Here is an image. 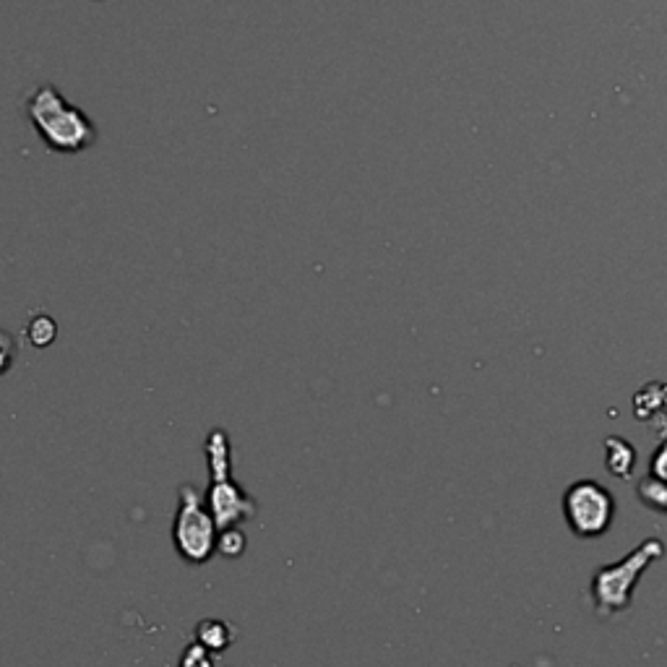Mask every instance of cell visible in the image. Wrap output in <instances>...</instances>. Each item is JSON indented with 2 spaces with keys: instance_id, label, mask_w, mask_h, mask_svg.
<instances>
[{
  "instance_id": "obj_1",
  "label": "cell",
  "mask_w": 667,
  "mask_h": 667,
  "mask_svg": "<svg viewBox=\"0 0 667 667\" xmlns=\"http://www.w3.org/2000/svg\"><path fill=\"white\" fill-rule=\"evenodd\" d=\"M27 115L47 149L63 154L84 152L97 141V128L53 84H40L27 102Z\"/></svg>"
},
{
  "instance_id": "obj_2",
  "label": "cell",
  "mask_w": 667,
  "mask_h": 667,
  "mask_svg": "<svg viewBox=\"0 0 667 667\" xmlns=\"http://www.w3.org/2000/svg\"><path fill=\"white\" fill-rule=\"evenodd\" d=\"M662 550L665 548L660 540H647L621 563L597 568L595 579H592V600H595V610L600 618H610V615L628 608L641 571L652 561L662 558Z\"/></svg>"
},
{
  "instance_id": "obj_3",
  "label": "cell",
  "mask_w": 667,
  "mask_h": 667,
  "mask_svg": "<svg viewBox=\"0 0 667 667\" xmlns=\"http://www.w3.org/2000/svg\"><path fill=\"white\" fill-rule=\"evenodd\" d=\"M563 514L571 532L579 537H600L613 522L615 503L610 493L595 480L574 483L563 496Z\"/></svg>"
},
{
  "instance_id": "obj_4",
  "label": "cell",
  "mask_w": 667,
  "mask_h": 667,
  "mask_svg": "<svg viewBox=\"0 0 667 667\" xmlns=\"http://www.w3.org/2000/svg\"><path fill=\"white\" fill-rule=\"evenodd\" d=\"M175 545L188 561H206L214 550L212 519L201 511L193 488H183V509L175 522Z\"/></svg>"
},
{
  "instance_id": "obj_5",
  "label": "cell",
  "mask_w": 667,
  "mask_h": 667,
  "mask_svg": "<svg viewBox=\"0 0 667 667\" xmlns=\"http://www.w3.org/2000/svg\"><path fill=\"white\" fill-rule=\"evenodd\" d=\"M608 449V467L615 477H631V469H634L636 454L634 446L623 438H608L605 443Z\"/></svg>"
},
{
  "instance_id": "obj_6",
  "label": "cell",
  "mask_w": 667,
  "mask_h": 667,
  "mask_svg": "<svg viewBox=\"0 0 667 667\" xmlns=\"http://www.w3.org/2000/svg\"><path fill=\"white\" fill-rule=\"evenodd\" d=\"M641 501L654 506V509L667 511V483L657 480V477H649L641 483Z\"/></svg>"
},
{
  "instance_id": "obj_7",
  "label": "cell",
  "mask_w": 667,
  "mask_h": 667,
  "mask_svg": "<svg viewBox=\"0 0 667 667\" xmlns=\"http://www.w3.org/2000/svg\"><path fill=\"white\" fill-rule=\"evenodd\" d=\"M27 334H29V339L37 344V347H47V344L55 339V321L47 316L34 318L32 324H29Z\"/></svg>"
},
{
  "instance_id": "obj_8",
  "label": "cell",
  "mask_w": 667,
  "mask_h": 667,
  "mask_svg": "<svg viewBox=\"0 0 667 667\" xmlns=\"http://www.w3.org/2000/svg\"><path fill=\"white\" fill-rule=\"evenodd\" d=\"M14 357H16L14 337L6 334V331H0V376H3L11 365H14Z\"/></svg>"
},
{
  "instance_id": "obj_9",
  "label": "cell",
  "mask_w": 667,
  "mask_h": 667,
  "mask_svg": "<svg viewBox=\"0 0 667 667\" xmlns=\"http://www.w3.org/2000/svg\"><path fill=\"white\" fill-rule=\"evenodd\" d=\"M212 626H214L212 634H206V631H201V628H199L201 641H206V644H209V647H214V649H225L227 644H230V636H227L225 626H222V623H217V621H212Z\"/></svg>"
},
{
  "instance_id": "obj_10",
  "label": "cell",
  "mask_w": 667,
  "mask_h": 667,
  "mask_svg": "<svg viewBox=\"0 0 667 667\" xmlns=\"http://www.w3.org/2000/svg\"><path fill=\"white\" fill-rule=\"evenodd\" d=\"M652 477H657V480H662V483H667V443H662L660 451H657V454H654Z\"/></svg>"
}]
</instances>
